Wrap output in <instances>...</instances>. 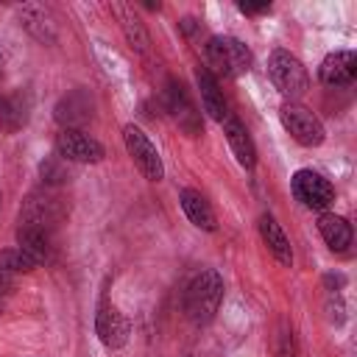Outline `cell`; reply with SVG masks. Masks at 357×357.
Masks as SVG:
<instances>
[{"mask_svg": "<svg viewBox=\"0 0 357 357\" xmlns=\"http://www.w3.org/2000/svg\"><path fill=\"white\" fill-rule=\"evenodd\" d=\"M20 22H22V28H25L33 39H39V42H45V45H50V42L56 39V20H53V14H50L45 6H36V3L22 6V8H20Z\"/></svg>", "mask_w": 357, "mask_h": 357, "instance_id": "15", "label": "cell"}, {"mask_svg": "<svg viewBox=\"0 0 357 357\" xmlns=\"http://www.w3.org/2000/svg\"><path fill=\"white\" fill-rule=\"evenodd\" d=\"M165 109L170 112L173 123H176L184 134H190V137H198V134H201V114H198L195 103L190 100L184 84L176 81V78L167 81V89H165Z\"/></svg>", "mask_w": 357, "mask_h": 357, "instance_id": "8", "label": "cell"}, {"mask_svg": "<svg viewBox=\"0 0 357 357\" xmlns=\"http://www.w3.org/2000/svg\"><path fill=\"white\" fill-rule=\"evenodd\" d=\"M0 310H3V304H0Z\"/></svg>", "mask_w": 357, "mask_h": 357, "instance_id": "26", "label": "cell"}, {"mask_svg": "<svg viewBox=\"0 0 357 357\" xmlns=\"http://www.w3.org/2000/svg\"><path fill=\"white\" fill-rule=\"evenodd\" d=\"M36 268V262L28 257V254H22L20 248H6V251H0V271H6V273H28V271H33Z\"/></svg>", "mask_w": 357, "mask_h": 357, "instance_id": "22", "label": "cell"}, {"mask_svg": "<svg viewBox=\"0 0 357 357\" xmlns=\"http://www.w3.org/2000/svg\"><path fill=\"white\" fill-rule=\"evenodd\" d=\"M28 98H22V95H11L8 100H3V106H0V123H3V128L6 131H17V128H22L25 126V120H28Z\"/></svg>", "mask_w": 357, "mask_h": 357, "instance_id": "21", "label": "cell"}, {"mask_svg": "<svg viewBox=\"0 0 357 357\" xmlns=\"http://www.w3.org/2000/svg\"><path fill=\"white\" fill-rule=\"evenodd\" d=\"M354 75H357V56L351 50H335L318 67V78L326 86H349Z\"/></svg>", "mask_w": 357, "mask_h": 357, "instance_id": "12", "label": "cell"}, {"mask_svg": "<svg viewBox=\"0 0 357 357\" xmlns=\"http://www.w3.org/2000/svg\"><path fill=\"white\" fill-rule=\"evenodd\" d=\"M223 301V279L218 271L206 268L195 273L184 290V312L192 324H209Z\"/></svg>", "mask_w": 357, "mask_h": 357, "instance_id": "1", "label": "cell"}, {"mask_svg": "<svg viewBox=\"0 0 357 357\" xmlns=\"http://www.w3.org/2000/svg\"><path fill=\"white\" fill-rule=\"evenodd\" d=\"M223 134H226V139H229V145H231L237 162H240L243 167H254V162H257V148H254V142H251L245 126H243L237 117L229 114V117L223 120Z\"/></svg>", "mask_w": 357, "mask_h": 357, "instance_id": "19", "label": "cell"}, {"mask_svg": "<svg viewBox=\"0 0 357 357\" xmlns=\"http://www.w3.org/2000/svg\"><path fill=\"white\" fill-rule=\"evenodd\" d=\"M259 234H262V240H265V245H268V251L276 257V262H282V265H293V248H290V240H287V234H284V229L276 223V218L273 215H262L259 218Z\"/></svg>", "mask_w": 357, "mask_h": 357, "instance_id": "17", "label": "cell"}, {"mask_svg": "<svg viewBox=\"0 0 357 357\" xmlns=\"http://www.w3.org/2000/svg\"><path fill=\"white\" fill-rule=\"evenodd\" d=\"M92 112H95L92 95L86 89H73L56 103L53 117L61 123V128H78L81 131V126H86L92 120Z\"/></svg>", "mask_w": 357, "mask_h": 357, "instance_id": "10", "label": "cell"}, {"mask_svg": "<svg viewBox=\"0 0 357 357\" xmlns=\"http://www.w3.org/2000/svg\"><path fill=\"white\" fill-rule=\"evenodd\" d=\"M95 332H98V337H100V343H103L106 349H123L126 340H128L131 326H128L126 315H123L117 307L100 304V310H98V315H95Z\"/></svg>", "mask_w": 357, "mask_h": 357, "instance_id": "11", "label": "cell"}, {"mask_svg": "<svg viewBox=\"0 0 357 357\" xmlns=\"http://www.w3.org/2000/svg\"><path fill=\"white\" fill-rule=\"evenodd\" d=\"M318 231L324 237V243L332 248V251H346L351 245V226L346 218L340 215H332V212H324L318 218Z\"/></svg>", "mask_w": 357, "mask_h": 357, "instance_id": "20", "label": "cell"}, {"mask_svg": "<svg viewBox=\"0 0 357 357\" xmlns=\"http://www.w3.org/2000/svg\"><path fill=\"white\" fill-rule=\"evenodd\" d=\"M178 201H181V209H184V215H187V220H190L192 226H198V229H204V231H215V229H218L215 212H212L209 201H206L198 190L184 187V190L178 192Z\"/></svg>", "mask_w": 357, "mask_h": 357, "instance_id": "14", "label": "cell"}, {"mask_svg": "<svg viewBox=\"0 0 357 357\" xmlns=\"http://www.w3.org/2000/svg\"><path fill=\"white\" fill-rule=\"evenodd\" d=\"M61 156L56 153V156H50V159H45L42 165H39V176H42V181H45V187H56V184H61L64 178H67V170L61 167Z\"/></svg>", "mask_w": 357, "mask_h": 357, "instance_id": "23", "label": "cell"}, {"mask_svg": "<svg viewBox=\"0 0 357 357\" xmlns=\"http://www.w3.org/2000/svg\"><path fill=\"white\" fill-rule=\"evenodd\" d=\"M271 3H240V11L243 14H259V11H268Z\"/></svg>", "mask_w": 357, "mask_h": 357, "instance_id": "24", "label": "cell"}, {"mask_svg": "<svg viewBox=\"0 0 357 357\" xmlns=\"http://www.w3.org/2000/svg\"><path fill=\"white\" fill-rule=\"evenodd\" d=\"M114 14H117V20H120V28H123V36H126L128 47H131L134 53H139V56H148V53H151V36H148L145 22H142V20L134 14V8L126 6V3H117V6H114Z\"/></svg>", "mask_w": 357, "mask_h": 357, "instance_id": "13", "label": "cell"}, {"mask_svg": "<svg viewBox=\"0 0 357 357\" xmlns=\"http://www.w3.org/2000/svg\"><path fill=\"white\" fill-rule=\"evenodd\" d=\"M268 75H271L273 86H276L284 98H290V100L301 98V95L310 89L307 67H304L290 50H282V47H279V50L271 53V59H268Z\"/></svg>", "mask_w": 357, "mask_h": 357, "instance_id": "4", "label": "cell"}, {"mask_svg": "<svg viewBox=\"0 0 357 357\" xmlns=\"http://www.w3.org/2000/svg\"><path fill=\"white\" fill-rule=\"evenodd\" d=\"M11 287H14V276L6 273V271H0V296H8Z\"/></svg>", "mask_w": 357, "mask_h": 357, "instance_id": "25", "label": "cell"}, {"mask_svg": "<svg viewBox=\"0 0 357 357\" xmlns=\"http://www.w3.org/2000/svg\"><path fill=\"white\" fill-rule=\"evenodd\" d=\"M123 142H126V151L128 156L134 159V165L139 167V173L148 178V181H162L165 176V165H162V156L156 151V145L148 139V134L137 126H126L123 128Z\"/></svg>", "mask_w": 357, "mask_h": 357, "instance_id": "6", "label": "cell"}, {"mask_svg": "<svg viewBox=\"0 0 357 357\" xmlns=\"http://www.w3.org/2000/svg\"><path fill=\"white\" fill-rule=\"evenodd\" d=\"M293 192L310 209H326L335 201V187L315 170H298L293 176Z\"/></svg>", "mask_w": 357, "mask_h": 357, "instance_id": "9", "label": "cell"}, {"mask_svg": "<svg viewBox=\"0 0 357 357\" xmlns=\"http://www.w3.org/2000/svg\"><path fill=\"white\" fill-rule=\"evenodd\" d=\"M279 117H282V126L290 131V137L304 145V148H315L324 142L326 131L321 126V120L312 114V109L301 106L298 100H287L282 109H279Z\"/></svg>", "mask_w": 357, "mask_h": 357, "instance_id": "5", "label": "cell"}, {"mask_svg": "<svg viewBox=\"0 0 357 357\" xmlns=\"http://www.w3.org/2000/svg\"><path fill=\"white\" fill-rule=\"evenodd\" d=\"M17 248H20L22 254H28L36 265L50 262V257H53L50 234L42 231V229H33V226H20V229H17Z\"/></svg>", "mask_w": 357, "mask_h": 357, "instance_id": "18", "label": "cell"}, {"mask_svg": "<svg viewBox=\"0 0 357 357\" xmlns=\"http://www.w3.org/2000/svg\"><path fill=\"white\" fill-rule=\"evenodd\" d=\"M195 84H198L201 103H204L206 114H209L212 120L223 123V120L229 117V112H226V100H223V92H220V86H218L215 75H212L206 67H198V70H195Z\"/></svg>", "mask_w": 357, "mask_h": 357, "instance_id": "16", "label": "cell"}, {"mask_svg": "<svg viewBox=\"0 0 357 357\" xmlns=\"http://www.w3.org/2000/svg\"><path fill=\"white\" fill-rule=\"evenodd\" d=\"M206 61L223 78H237L251 67V50L234 36H212L206 42ZM209 70V73H212Z\"/></svg>", "mask_w": 357, "mask_h": 357, "instance_id": "3", "label": "cell"}, {"mask_svg": "<svg viewBox=\"0 0 357 357\" xmlns=\"http://www.w3.org/2000/svg\"><path fill=\"white\" fill-rule=\"evenodd\" d=\"M67 218V204L61 201L59 192H53L50 187L45 190H33L20 209V226H33L42 231H53L61 220Z\"/></svg>", "mask_w": 357, "mask_h": 357, "instance_id": "2", "label": "cell"}, {"mask_svg": "<svg viewBox=\"0 0 357 357\" xmlns=\"http://www.w3.org/2000/svg\"><path fill=\"white\" fill-rule=\"evenodd\" d=\"M56 153L64 162H89V165H95L106 156L103 145L78 128H61L56 134Z\"/></svg>", "mask_w": 357, "mask_h": 357, "instance_id": "7", "label": "cell"}]
</instances>
